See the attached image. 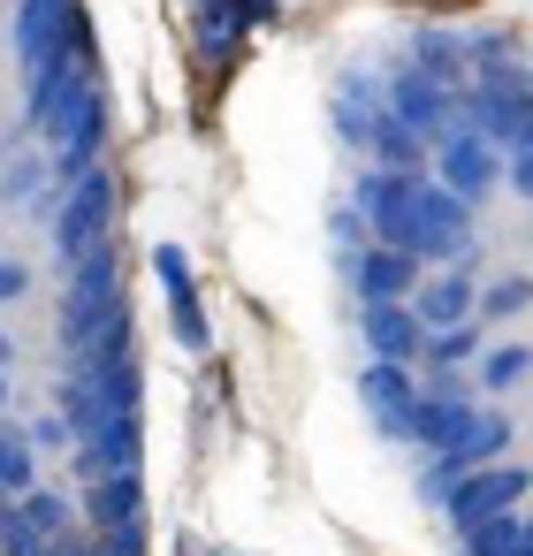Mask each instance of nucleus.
Instances as JSON below:
<instances>
[{"instance_id": "obj_1", "label": "nucleus", "mask_w": 533, "mask_h": 556, "mask_svg": "<svg viewBox=\"0 0 533 556\" xmlns=\"http://www.w3.org/2000/svg\"><path fill=\"white\" fill-rule=\"evenodd\" d=\"M487 168H495V161H487V146H472V138H465V146H449V184H457V191H480V184H487Z\"/></svg>"}, {"instance_id": "obj_2", "label": "nucleus", "mask_w": 533, "mask_h": 556, "mask_svg": "<svg viewBox=\"0 0 533 556\" xmlns=\"http://www.w3.org/2000/svg\"><path fill=\"white\" fill-rule=\"evenodd\" d=\"M419 313H427V320H457V313H465V290H457V282H442V290H427V298H419Z\"/></svg>"}, {"instance_id": "obj_3", "label": "nucleus", "mask_w": 533, "mask_h": 556, "mask_svg": "<svg viewBox=\"0 0 533 556\" xmlns=\"http://www.w3.org/2000/svg\"><path fill=\"white\" fill-rule=\"evenodd\" d=\"M358 282H366V290H396V282H404V260H366Z\"/></svg>"}, {"instance_id": "obj_4", "label": "nucleus", "mask_w": 533, "mask_h": 556, "mask_svg": "<svg viewBox=\"0 0 533 556\" xmlns=\"http://www.w3.org/2000/svg\"><path fill=\"white\" fill-rule=\"evenodd\" d=\"M373 336H381L389 351H404V343H411V320H396V313H373Z\"/></svg>"}, {"instance_id": "obj_5", "label": "nucleus", "mask_w": 533, "mask_h": 556, "mask_svg": "<svg viewBox=\"0 0 533 556\" xmlns=\"http://www.w3.org/2000/svg\"><path fill=\"white\" fill-rule=\"evenodd\" d=\"M9 290H16V267H0V298H9Z\"/></svg>"}]
</instances>
